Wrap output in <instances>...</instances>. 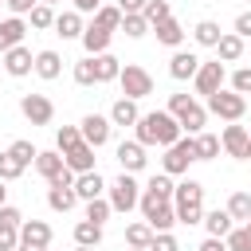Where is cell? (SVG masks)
Listing matches in <instances>:
<instances>
[{"instance_id": "33", "label": "cell", "mask_w": 251, "mask_h": 251, "mask_svg": "<svg viewBox=\"0 0 251 251\" xmlns=\"http://www.w3.org/2000/svg\"><path fill=\"white\" fill-rule=\"evenodd\" d=\"M220 35H224V31H220V24H216V20H200V24L192 27V39H196L200 47H216V43H220Z\"/></svg>"}, {"instance_id": "63", "label": "cell", "mask_w": 251, "mask_h": 251, "mask_svg": "<svg viewBox=\"0 0 251 251\" xmlns=\"http://www.w3.org/2000/svg\"><path fill=\"white\" fill-rule=\"evenodd\" d=\"M247 4H251V0H247Z\"/></svg>"}, {"instance_id": "41", "label": "cell", "mask_w": 251, "mask_h": 251, "mask_svg": "<svg viewBox=\"0 0 251 251\" xmlns=\"http://www.w3.org/2000/svg\"><path fill=\"white\" fill-rule=\"evenodd\" d=\"M110 212H114V208H110V200H102V196L86 204V220H90V224H106V220H110Z\"/></svg>"}, {"instance_id": "47", "label": "cell", "mask_w": 251, "mask_h": 251, "mask_svg": "<svg viewBox=\"0 0 251 251\" xmlns=\"http://www.w3.org/2000/svg\"><path fill=\"white\" fill-rule=\"evenodd\" d=\"M0 224H4V227H24V212L12 208V204H4V208H0Z\"/></svg>"}, {"instance_id": "44", "label": "cell", "mask_w": 251, "mask_h": 251, "mask_svg": "<svg viewBox=\"0 0 251 251\" xmlns=\"http://www.w3.org/2000/svg\"><path fill=\"white\" fill-rule=\"evenodd\" d=\"M224 243H227V251H251V231L247 227H231V235Z\"/></svg>"}, {"instance_id": "55", "label": "cell", "mask_w": 251, "mask_h": 251, "mask_svg": "<svg viewBox=\"0 0 251 251\" xmlns=\"http://www.w3.org/2000/svg\"><path fill=\"white\" fill-rule=\"evenodd\" d=\"M16 251H47V247H27V243H20Z\"/></svg>"}, {"instance_id": "5", "label": "cell", "mask_w": 251, "mask_h": 251, "mask_svg": "<svg viewBox=\"0 0 251 251\" xmlns=\"http://www.w3.org/2000/svg\"><path fill=\"white\" fill-rule=\"evenodd\" d=\"M192 161H200V153H196V137H180L176 145L165 149V157H161V173L180 176V173H188Z\"/></svg>"}, {"instance_id": "25", "label": "cell", "mask_w": 251, "mask_h": 251, "mask_svg": "<svg viewBox=\"0 0 251 251\" xmlns=\"http://www.w3.org/2000/svg\"><path fill=\"white\" fill-rule=\"evenodd\" d=\"M94 59V75H98V82H118V75H122V59L118 55H90Z\"/></svg>"}, {"instance_id": "31", "label": "cell", "mask_w": 251, "mask_h": 251, "mask_svg": "<svg viewBox=\"0 0 251 251\" xmlns=\"http://www.w3.org/2000/svg\"><path fill=\"white\" fill-rule=\"evenodd\" d=\"M122 20H126V16H122V8H118V4H102V8L94 12V24H98V27H106V31H122Z\"/></svg>"}, {"instance_id": "19", "label": "cell", "mask_w": 251, "mask_h": 251, "mask_svg": "<svg viewBox=\"0 0 251 251\" xmlns=\"http://www.w3.org/2000/svg\"><path fill=\"white\" fill-rule=\"evenodd\" d=\"M82 31H86V24H82V12H59L55 16V35H63V39H82Z\"/></svg>"}, {"instance_id": "4", "label": "cell", "mask_w": 251, "mask_h": 251, "mask_svg": "<svg viewBox=\"0 0 251 251\" xmlns=\"http://www.w3.org/2000/svg\"><path fill=\"white\" fill-rule=\"evenodd\" d=\"M141 216H145V224L161 235V231H173V224H176V208H173V200H161V196H153V192H141Z\"/></svg>"}, {"instance_id": "27", "label": "cell", "mask_w": 251, "mask_h": 251, "mask_svg": "<svg viewBox=\"0 0 251 251\" xmlns=\"http://www.w3.org/2000/svg\"><path fill=\"white\" fill-rule=\"evenodd\" d=\"M216 51H220V63H239V55H243V39H239L235 31H224L220 43H216Z\"/></svg>"}, {"instance_id": "29", "label": "cell", "mask_w": 251, "mask_h": 251, "mask_svg": "<svg viewBox=\"0 0 251 251\" xmlns=\"http://www.w3.org/2000/svg\"><path fill=\"white\" fill-rule=\"evenodd\" d=\"M98 243H102V224L78 220L75 224V247H98Z\"/></svg>"}, {"instance_id": "21", "label": "cell", "mask_w": 251, "mask_h": 251, "mask_svg": "<svg viewBox=\"0 0 251 251\" xmlns=\"http://www.w3.org/2000/svg\"><path fill=\"white\" fill-rule=\"evenodd\" d=\"M35 169H39V176L51 184L63 169H67V161H63V153L59 149H39V157H35Z\"/></svg>"}, {"instance_id": "43", "label": "cell", "mask_w": 251, "mask_h": 251, "mask_svg": "<svg viewBox=\"0 0 251 251\" xmlns=\"http://www.w3.org/2000/svg\"><path fill=\"white\" fill-rule=\"evenodd\" d=\"M122 31H126L129 39H141V35L149 31V20H145V16H126V20H122Z\"/></svg>"}, {"instance_id": "2", "label": "cell", "mask_w": 251, "mask_h": 251, "mask_svg": "<svg viewBox=\"0 0 251 251\" xmlns=\"http://www.w3.org/2000/svg\"><path fill=\"white\" fill-rule=\"evenodd\" d=\"M176 224H204V184L200 180H180L173 192Z\"/></svg>"}, {"instance_id": "15", "label": "cell", "mask_w": 251, "mask_h": 251, "mask_svg": "<svg viewBox=\"0 0 251 251\" xmlns=\"http://www.w3.org/2000/svg\"><path fill=\"white\" fill-rule=\"evenodd\" d=\"M24 35H27V24H24L20 16L0 20V55H8L12 47H20V43H24Z\"/></svg>"}, {"instance_id": "62", "label": "cell", "mask_w": 251, "mask_h": 251, "mask_svg": "<svg viewBox=\"0 0 251 251\" xmlns=\"http://www.w3.org/2000/svg\"><path fill=\"white\" fill-rule=\"evenodd\" d=\"M0 4H8V0H0Z\"/></svg>"}, {"instance_id": "6", "label": "cell", "mask_w": 251, "mask_h": 251, "mask_svg": "<svg viewBox=\"0 0 251 251\" xmlns=\"http://www.w3.org/2000/svg\"><path fill=\"white\" fill-rule=\"evenodd\" d=\"M118 82H122V98H145V94H153V75L145 71V67H137V63H126L122 67V75H118Z\"/></svg>"}, {"instance_id": "30", "label": "cell", "mask_w": 251, "mask_h": 251, "mask_svg": "<svg viewBox=\"0 0 251 251\" xmlns=\"http://www.w3.org/2000/svg\"><path fill=\"white\" fill-rule=\"evenodd\" d=\"M153 235H157V231H153L145 220H137V224H129V227H126V243H129V247H137V251H149Z\"/></svg>"}, {"instance_id": "38", "label": "cell", "mask_w": 251, "mask_h": 251, "mask_svg": "<svg viewBox=\"0 0 251 251\" xmlns=\"http://www.w3.org/2000/svg\"><path fill=\"white\" fill-rule=\"evenodd\" d=\"M145 20H149V27H157V24H165L173 12H169V0H149L145 4V12H141Z\"/></svg>"}, {"instance_id": "35", "label": "cell", "mask_w": 251, "mask_h": 251, "mask_svg": "<svg viewBox=\"0 0 251 251\" xmlns=\"http://www.w3.org/2000/svg\"><path fill=\"white\" fill-rule=\"evenodd\" d=\"M227 216L239 220V224H247V220H251V192H231V200H227Z\"/></svg>"}, {"instance_id": "48", "label": "cell", "mask_w": 251, "mask_h": 251, "mask_svg": "<svg viewBox=\"0 0 251 251\" xmlns=\"http://www.w3.org/2000/svg\"><path fill=\"white\" fill-rule=\"evenodd\" d=\"M20 247V227H4L0 224V251H16Z\"/></svg>"}, {"instance_id": "8", "label": "cell", "mask_w": 251, "mask_h": 251, "mask_svg": "<svg viewBox=\"0 0 251 251\" xmlns=\"http://www.w3.org/2000/svg\"><path fill=\"white\" fill-rule=\"evenodd\" d=\"M208 110H212L216 118H224V122H239V118L247 114V98L235 94V90H216V94L208 98Z\"/></svg>"}, {"instance_id": "26", "label": "cell", "mask_w": 251, "mask_h": 251, "mask_svg": "<svg viewBox=\"0 0 251 251\" xmlns=\"http://www.w3.org/2000/svg\"><path fill=\"white\" fill-rule=\"evenodd\" d=\"M137 118H141V114H137V102H133V98H118V102L110 106V122H114V126H137Z\"/></svg>"}, {"instance_id": "54", "label": "cell", "mask_w": 251, "mask_h": 251, "mask_svg": "<svg viewBox=\"0 0 251 251\" xmlns=\"http://www.w3.org/2000/svg\"><path fill=\"white\" fill-rule=\"evenodd\" d=\"M75 4V12H98L102 8V0H71Z\"/></svg>"}, {"instance_id": "14", "label": "cell", "mask_w": 251, "mask_h": 251, "mask_svg": "<svg viewBox=\"0 0 251 251\" xmlns=\"http://www.w3.org/2000/svg\"><path fill=\"white\" fill-rule=\"evenodd\" d=\"M118 161H122V173H141L149 157H145V145L133 137V141H122L118 145Z\"/></svg>"}, {"instance_id": "32", "label": "cell", "mask_w": 251, "mask_h": 251, "mask_svg": "<svg viewBox=\"0 0 251 251\" xmlns=\"http://www.w3.org/2000/svg\"><path fill=\"white\" fill-rule=\"evenodd\" d=\"M153 31H157V39H161L165 47H180V43H184V27H180V24L173 20V16H169L165 24H157Z\"/></svg>"}, {"instance_id": "10", "label": "cell", "mask_w": 251, "mask_h": 251, "mask_svg": "<svg viewBox=\"0 0 251 251\" xmlns=\"http://www.w3.org/2000/svg\"><path fill=\"white\" fill-rule=\"evenodd\" d=\"M220 145L227 149V157H235V161H247V153H251V133H247V126H235V122H227V126H224V133H220Z\"/></svg>"}, {"instance_id": "24", "label": "cell", "mask_w": 251, "mask_h": 251, "mask_svg": "<svg viewBox=\"0 0 251 251\" xmlns=\"http://www.w3.org/2000/svg\"><path fill=\"white\" fill-rule=\"evenodd\" d=\"M204 227H208L212 239H227L231 227H235V220L227 216V208H216V212H204Z\"/></svg>"}, {"instance_id": "49", "label": "cell", "mask_w": 251, "mask_h": 251, "mask_svg": "<svg viewBox=\"0 0 251 251\" xmlns=\"http://www.w3.org/2000/svg\"><path fill=\"white\" fill-rule=\"evenodd\" d=\"M149 251H180V247H176V239H173L169 231H161V235H153V243H149Z\"/></svg>"}, {"instance_id": "37", "label": "cell", "mask_w": 251, "mask_h": 251, "mask_svg": "<svg viewBox=\"0 0 251 251\" xmlns=\"http://www.w3.org/2000/svg\"><path fill=\"white\" fill-rule=\"evenodd\" d=\"M220 137L216 133H196V153H200V161H212V157H220Z\"/></svg>"}, {"instance_id": "53", "label": "cell", "mask_w": 251, "mask_h": 251, "mask_svg": "<svg viewBox=\"0 0 251 251\" xmlns=\"http://www.w3.org/2000/svg\"><path fill=\"white\" fill-rule=\"evenodd\" d=\"M196 251H227V243H224V239H212V235H208V239H204V243H200Z\"/></svg>"}, {"instance_id": "57", "label": "cell", "mask_w": 251, "mask_h": 251, "mask_svg": "<svg viewBox=\"0 0 251 251\" xmlns=\"http://www.w3.org/2000/svg\"><path fill=\"white\" fill-rule=\"evenodd\" d=\"M75 251H94V247H75Z\"/></svg>"}, {"instance_id": "20", "label": "cell", "mask_w": 251, "mask_h": 251, "mask_svg": "<svg viewBox=\"0 0 251 251\" xmlns=\"http://www.w3.org/2000/svg\"><path fill=\"white\" fill-rule=\"evenodd\" d=\"M110 39H114V31H106V27H98V24H86V31H82L86 55H106V51H110Z\"/></svg>"}, {"instance_id": "23", "label": "cell", "mask_w": 251, "mask_h": 251, "mask_svg": "<svg viewBox=\"0 0 251 251\" xmlns=\"http://www.w3.org/2000/svg\"><path fill=\"white\" fill-rule=\"evenodd\" d=\"M196 71H200V59H196L192 51H176V55L169 59V75L180 78V82H184V78H196Z\"/></svg>"}, {"instance_id": "50", "label": "cell", "mask_w": 251, "mask_h": 251, "mask_svg": "<svg viewBox=\"0 0 251 251\" xmlns=\"http://www.w3.org/2000/svg\"><path fill=\"white\" fill-rule=\"evenodd\" d=\"M235 35H239V39H251V8L235 16Z\"/></svg>"}, {"instance_id": "60", "label": "cell", "mask_w": 251, "mask_h": 251, "mask_svg": "<svg viewBox=\"0 0 251 251\" xmlns=\"http://www.w3.org/2000/svg\"><path fill=\"white\" fill-rule=\"evenodd\" d=\"M247 133H251V129H247ZM247 161H251V153H247Z\"/></svg>"}, {"instance_id": "9", "label": "cell", "mask_w": 251, "mask_h": 251, "mask_svg": "<svg viewBox=\"0 0 251 251\" xmlns=\"http://www.w3.org/2000/svg\"><path fill=\"white\" fill-rule=\"evenodd\" d=\"M20 114H24L31 126H51L55 106H51L47 94H24V98H20Z\"/></svg>"}, {"instance_id": "13", "label": "cell", "mask_w": 251, "mask_h": 251, "mask_svg": "<svg viewBox=\"0 0 251 251\" xmlns=\"http://www.w3.org/2000/svg\"><path fill=\"white\" fill-rule=\"evenodd\" d=\"M4 71H8L12 78H24V75H31V71H35V55L20 43V47H12V51L4 55Z\"/></svg>"}, {"instance_id": "61", "label": "cell", "mask_w": 251, "mask_h": 251, "mask_svg": "<svg viewBox=\"0 0 251 251\" xmlns=\"http://www.w3.org/2000/svg\"><path fill=\"white\" fill-rule=\"evenodd\" d=\"M129 251H137V247H129Z\"/></svg>"}, {"instance_id": "16", "label": "cell", "mask_w": 251, "mask_h": 251, "mask_svg": "<svg viewBox=\"0 0 251 251\" xmlns=\"http://www.w3.org/2000/svg\"><path fill=\"white\" fill-rule=\"evenodd\" d=\"M63 161H67V169L75 173V176H82V173H94V145H75L71 153H63Z\"/></svg>"}, {"instance_id": "46", "label": "cell", "mask_w": 251, "mask_h": 251, "mask_svg": "<svg viewBox=\"0 0 251 251\" xmlns=\"http://www.w3.org/2000/svg\"><path fill=\"white\" fill-rule=\"evenodd\" d=\"M231 90H235V94H243V98L251 94V67H239V71L231 75Z\"/></svg>"}, {"instance_id": "51", "label": "cell", "mask_w": 251, "mask_h": 251, "mask_svg": "<svg viewBox=\"0 0 251 251\" xmlns=\"http://www.w3.org/2000/svg\"><path fill=\"white\" fill-rule=\"evenodd\" d=\"M35 4H39V0H8V12H12V16H31Z\"/></svg>"}, {"instance_id": "52", "label": "cell", "mask_w": 251, "mask_h": 251, "mask_svg": "<svg viewBox=\"0 0 251 251\" xmlns=\"http://www.w3.org/2000/svg\"><path fill=\"white\" fill-rule=\"evenodd\" d=\"M145 4H149V0H118L122 16H141V12H145Z\"/></svg>"}, {"instance_id": "59", "label": "cell", "mask_w": 251, "mask_h": 251, "mask_svg": "<svg viewBox=\"0 0 251 251\" xmlns=\"http://www.w3.org/2000/svg\"><path fill=\"white\" fill-rule=\"evenodd\" d=\"M243 227H247V231H251V220H247V224H243Z\"/></svg>"}, {"instance_id": "36", "label": "cell", "mask_w": 251, "mask_h": 251, "mask_svg": "<svg viewBox=\"0 0 251 251\" xmlns=\"http://www.w3.org/2000/svg\"><path fill=\"white\" fill-rule=\"evenodd\" d=\"M145 192H153V196H161V200H173L176 184H173V176H169V173H157V176H149Z\"/></svg>"}, {"instance_id": "12", "label": "cell", "mask_w": 251, "mask_h": 251, "mask_svg": "<svg viewBox=\"0 0 251 251\" xmlns=\"http://www.w3.org/2000/svg\"><path fill=\"white\" fill-rule=\"evenodd\" d=\"M78 129H82V141L98 149V145H106V141H110L114 122H110V118H102V114H86V118L78 122Z\"/></svg>"}, {"instance_id": "58", "label": "cell", "mask_w": 251, "mask_h": 251, "mask_svg": "<svg viewBox=\"0 0 251 251\" xmlns=\"http://www.w3.org/2000/svg\"><path fill=\"white\" fill-rule=\"evenodd\" d=\"M39 4H59V0H39Z\"/></svg>"}, {"instance_id": "22", "label": "cell", "mask_w": 251, "mask_h": 251, "mask_svg": "<svg viewBox=\"0 0 251 251\" xmlns=\"http://www.w3.org/2000/svg\"><path fill=\"white\" fill-rule=\"evenodd\" d=\"M102 192H106V180L98 176V169H94V173L75 176V196H78V200H86V204H90V200H98Z\"/></svg>"}, {"instance_id": "1", "label": "cell", "mask_w": 251, "mask_h": 251, "mask_svg": "<svg viewBox=\"0 0 251 251\" xmlns=\"http://www.w3.org/2000/svg\"><path fill=\"white\" fill-rule=\"evenodd\" d=\"M137 141L141 145H176L180 141V126L169 110H153V114H141L137 118Z\"/></svg>"}, {"instance_id": "7", "label": "cell", "mask_w": 251, "mask_h": 251, "mask_svg": "<svg viewBox=\"0 0 251 251\" xmlns=\"http://www.w3.org/2000/svg\"><path fill=\"white\" fill-rule=\"evenodd\" d=\"M137 204H141V184L133 180V173H122L110 184V208L114 212H133Z\"/></svg>"}, {"instance_id": "40", "label": "cell", "mask_w": 251, "mask_h": 251, "mask_svg": "<svg viewBox=\"0 0 251 251\" xmlns=\"http://www.w3.org/2000/svg\"><path fill=\"white\" fill-rule=\"evenodd\" d=\"M8 153H12L16 161H24V165H35V157H39V149H35L31 141H24V137H20V141H12V145H8Z\"/></svg>"}, {"instance_id": "42", "label": "cell", "mask_w": 251, "mask_h": 251, "mask_svg": "<svg viewBox=\"0 0 251 251\" xmlns=\"http://www.w3.org/2000/svg\"><path fill=\"white\" fill-rule=\"evenodd\" d=\"M24 169H27L24 161H16L12 153H0V180H16V176H20Z\"/></svg>"}, {"instance_id": "11", "label": "cell", "mask_w": 251, "mask_h": 251, "mask_svg": "<svg viewBox=\"0 0 251 251\" xmlns=\"http://www.w3.org/2000/svg\"><path fill=\"white\" fill-rule=\"evenodd\" d=\"M224 78H227V71H224V63L216 59V63H200V71H196V94H204V98H212L216 90H224Z\"/></svg>"}, {"instance_id": "34", "label": "cell", "mask_w": 251, "mask_h": 251, "mask_svg": "<svg viewBox=\"0 0 251 251\" xmlns=\"http://www.w3.org/2000/svg\"><path fill=\"white\" fill-rule=\"evenodd\" d=\"M75 145H82V129L78 126H59L55 129V149L59 153H71Z\"/></svg>"}, {"instance_id": "17", "label": "cell", "mask_w": 251, "mask_h": 251, "mask_svg": "<svg viewBox=\"0 0 251 251\" xmlns=\"http://www.w3.org/2000/svg\"><path fill=\"white\" fill-rule=\"evenodd\" d=\"M47 204H51V212H71V208L78 204V196H75V184L51 180V188H47Z\"/></svg>"}, {"instance_id": "18", "label": "cell", "mask_w": 251, "mask_h": 251, "mask_svg": "<svg viewBox=\"0 0 251 251\" xmlns=\"http://www.w3.org/2000/svg\"><path fill=\"white\" fill-rule=\"evenodd\" d=\"M20 243H27V247H47V243H51V224H47V220H24Z\"/></svg>"}, {"instance_id": "28", "label": "cell", "mask_w": 251, "mask_h": 251, "mask_svg": "<svg viewBox=\"0 0 251 251\" xmlns=\"http://www.w3.org/2000/svg\"><path fill=\"white\" fill-rule=\"evenodd\" d=\"M59 71H63V59H59V51H39L35 55V75L39 78H59Z\"/></svg>"}, {"instance_id": "3", "label": "cell", "mask_w": 251, "mask_h": 251, "mask_svg": "<svg viewBox=\"0 0 251 251\" xmlns=\"http://www.w3.org/2000/svg\"><path fill=\"white\" fill-rule=\"evenodd\" d=\"M169 114L176 118L180 129H188V137H196V133L204 129V122H208V110H204L192 94H169Z\"/></svg>"}, {"instance_id": "45", "label": "cell", "mask_w": 251, "mask_h": 251, "mask_svg": "<svg viewBox=\"0 0 251 251\" xmlns=\"http://www.w3.org/2000/svg\"><path fill=\"white\" fill-rule=\"evenodd\" d=\"M31 27H55L51 4H35V8H31Z\"/></svg>"}, {"instance_id": "56", "label": "cell", "mask_w": 251, "mask_h": 251, "mask_svg": "<svg viewBox=\"0 0 251 251\" xmlns=\"http://www.w3.org/2000/svg\"><path fill=\"white\" fill-rule=\"evenodd\" d=\"M4 192H8V188H4V180H0V208H4Z\"/></svg>"}, {"instance_id": "39", "label": "cell", "mask_w": 251, "mask_h": 251, "mask_svg": "<svg viewBox=\"0 0 251 251\" xmlns=\"http://www.w3.org/2000/svg\"><path fill=\"white\" fill-rule=\"evenodd\" d=\"M75 82H78V86H94V82H98V75H94V59H90V55L75 63Z\"/></svg>"}]
</instances>
